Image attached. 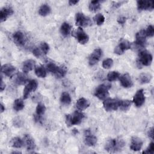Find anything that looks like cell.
<instances>
[{
    "instance_id": "6da1fadb",
    "label": "cell",
    "mask_w": 154,
    "mask_h": 154,
    "mask_svg": "<svg viewBox=\"0 0 154 154\" xmlns=\"http://www.w3.org/2000/svg\"><path fill=\"white\" fill-rule=\"evenodd\" d=\"M125 146V142L120 138H111L107 141L105 149L109 153H116L120 151Z\"/></svg>"
},
{
    "instance_id": "7a4b0ae2",
    "label": "cell",
    "mask_w": 154,
    "mask_h": 154,
    "mask_svg": "<svg viewBox=\"0 0 154 154\" xmlns=\"http://www.w3.org/2000/svg\"><path fill=\"white\" fill-rule=\"evenodd\" d=\"M84 118V114L80 111H75L72 114H68L66 116V123L67 126L79 125Z\"/></svg>"
},
{
    "instance_id": "3957f363",
    "label": "cell",
    "mask_w": 154,
    "mask_h": 154,
    "mask_svg": "<svg viewBox=\"0 0 154 154\" xmlns=\"http://www.w3.org/2000/svg\"><path fill=\"white\" fill-rule=\"evenodd\" d=\"M111 85L108 83H105L99 85L94 91V96L100 100H105L109 95V90Z\"/></svg>"
},
{
    "instance_id": "277c9868",
    "label": "cell",
    "mask_w": 154,
    "mask_h": 154,
    "mask_svg": "<svg viewBox=\"0 0 154 154\" xmlns=\"http://www.w3.org/2000/svg\"><path fill=\"white\" fill-rule=\"evenodd\" d=\"M152 62V55L148 51L144 50L140 52L138 55V60L137 64L139 65L138 67L143 66H148L151 64Z\"/></svg>"
},
{
    "instance_id": "5b68a950",
    "label": "cell",
    "mask_w": 154,
    "mask_h": 154,
    "mask_svg": "<svg viewBox=\"0 0 154 154\" xmlns=\"http://www.w3.org/2000/svg\"><path fill=\"white\" fill-rule=\"evenodd\" d=\"M146 34L144 29H141L138 31L135 35L136 40L135 42V45L138 49L143 48L145 47L146 43Z\"/></svg>"
},
{
    "instance_id": "8992f818",
    "label": "cell",
    "mask_w": 154,
    "mask_h": 154,
    "mask_svg": "<svg viewBox=\"0 0 154 154\" xmlns=\"http://www.w3.org/2000/svg\"><path fill=\"white\" fill-rule=\"evenodd\" d=\"M119 100L116 99L108 98L105 99L103 105L106 111H112L117 110L119 107Z\"/></svg>"
},
{
    "instance_id": "52a82bcc",
    "label": "cell",
    "mask_w": 154,
    "mask_h": 154,
    "mask_svg": "<svg viewBox=\"0 0 154 154\" xmlns=\"http://www.w3.org/2000/svg\"><path fill=\"white\" fill-rule=\"evenodd\" d=\"M38 86V84L36 80L32 79L29 81L28 84L26 85L23 89V97L24 99H26L28 98L30 93L32 91H34Z\"/></svg>"
},
{
    "instance_id": "ba28073f",
    "label": "cell",
    "mask_w": 154,
    "mask_h": 154,
    "mask_svg": "<svg viewBox=\"0 0 154 154\" xmlns=\"http://www.w3.org/2000/svg\"><path fill=\"white\" fill-rule=\"evenodd\" d=\"M75 23L76 25L79 26L85 27L91 23V21L90 19L83 13H78L75 16Z\"/></svg>"
},
{
    "instance_id": "9c48e42d",
    "label": "cell",
    "mask_w": 154,
    "mask_h": 154,
    "mask_svg": "<svg viewBox=\"0 0 154 154\" xmlns=\"http://www.w3.org/2000/svg\"><path fill=\"white\" fill-rule=\"evenodd\" d=\"M131 48V43L125 39H122L119 44L114 48V53L118 55L123 54L125 51Z\"/></svg>"
},
{
    "instance_id": "30bf717a",
    "label": "cell",
    "mask_w": 154,
    "mask_h": 154,
    "mask_svg": "<svg viewBox=\"0 0 154 154\" xmlns=\"http://www.w3.org/2000/svg\"><path fill=\"white\" fill-rule=\"evenodd\" d=\"M137 8L139 11L152 10L154 8L153 1L139 0L137 1Z\"/></svg>"
},
{
    "instance_id": "8fae6325",
    "label": "cell",
    "mask_w": 154,
    "mask_h": 154,
    "mask_svg": "<svg viewBox=\"0 0 154 154\" xmlns=\"http://www.w3.org/2000/svg\"><path fill=\"white\" fill-rule=\"evenodd\" d=\"M102 55V51L100 48H97L93 51L88 58V63L90 66H94L98 63Z\"/></svg>"
},
{
    "instance_id": "7c38bea8",
    "label": "cell",
    "mask_w": 154,
    "mask_h": 154,
    "mask_svg": "<svg viewBox=\"0 0 154 154\" xmlns=\"http://www.w3.org/2000/svg\"><path fill=\"white\" fill-rule=\"evenodd\" d=\"M145 102V96L143 89L138 90L133 97V102L137 107H140Z\"/></svg>"
},
{
    "instance_id": "4fadbf2b",
    "label": "cell",
    "mask_w": 154,
    "mask_h": 154,
    "mask_svg": "<svg viewBox=\"0 0 154 154\" xmlns=\"http://www.w3.org/2000/svg\"><path fill=\"white\" fill-rule=\"evenodd\" d=\"M84 143L88 146H94L97 143V138L91 133L90 130L85 131Z\"/></svg>"
},
{
    "instance_id": "5bb4252c",
    "label": "cell",
    "mask_w": 154,
    "mask_h": 154,
    "mask_svg": "<svg viewBox=\"0 0 154 154\" xmlns=\"http://www.w3.org/2000/svg\"><path fill=\"white\" fill-rule=\"evenodd\" d=\"M76 38L78 42L82 44H85L88 42L89 37L88 35L84 32L81 28H78L76 32Z\"/></svg>"
},
{
    "instance_id": "9a60e30c",
    "label": "cell",
    "mask_w": 154,
    "mask_h": 154,
    "mask_svg": "<svg viewBox=\"0 0 154 154\" xmlns=\"http://www.w3.org/2000/svg\"><path fill=\"white\" fill-rule=\"evenodd\" d=\"M143 146V141L141 138L138 137L134 136L131 138L130 148L134 151L140 150Z\"/></svg>"
},
{
    "instance_id": "2e32d148",
    "label": "cell",
    "mask_w": 154,
    "mask_h": 154,
    "mask_svg": "<svg viewBox=\"0 0 154 154\" xmlns=\"http://www.w3.org/2000/svg\"><path fill=\"white\" fill-rule=\"evenodd\" d=\"M120 81L121 85L125 88H129L132 87L133 82L131 76L128 73H125L120 77Z\"/></svg>"
},
{
    "instance_id": "e0dca14e",
    "label": "cell",
    "mask_w": 154,
    "mask_h": 154,
    "mask_svg": "<svg viewBox=\"0 0 154 154\" xmlns=\"http://www.w3.org/2000/svg\"><path fill=\"white\" fill-rule=\"evenodd\" d=\"M24 142L28 150H33L35 149L36 145L34 139L29 134H25L24 136Z\"/></svg>"
},
{
    "instance_id": "ac0fdd59",
    "label": "cell",
    "mask_w": 154,
    "mask_h": 154,
    "mask_svg": "<svg viewBox=\"0 0 154 154\" xmlns=\"http://www.w3.org/2000/svg\"><path fill=\"white\" fill-rule=\"evenodd\" d=\"M13 13V10L10 7H3L0 12V21L2 22L7 20V19Z\"/></svg>"
},
{
    "instance_id": "d6986e66",
    "label": "cell",
    "mask_w": 154,
    "mask_h": 154,
    "mask_svg": "<svg viewBox=\"0 0 154 154\" xmlns=\"http://www.w3.org/2000/svg\"><path fill=\"white\" fill-rule=\"evenodd\" d=\"M14 42L18 46H22L25 44V37L21 31H16L13 35Z\"/></svg>"
},
{
    "instance_id": "ffe728a7",
    "label": "cell",
    "mask_w": 154,
    "mask_h": 154,
    "mask_svg": "<svg viewBox=\"0 0 154 154\" xmlns=\"http://www.w3.org/2000/svg\"><path fill=\"white\" fill-rule=\"evenodd\" d=\"M16 69L11 64H5L1 66V72L7 76H11L14 72Z\"/></svg>"
},
{
    "instance_id": "44dd1931",
    "label": "cell",
    "mask_w": 154,
    "mask_h": 154,
    "mask_svg": "<svg viewBox=\"0 0 154 154\" xmlns=\"http://www.w3.org/2000/svg\"><path fill=\"white\" fill-rule=\"evenodd\" d=\"M35 61L34 60H27L23 63L22 70L23 73H28L32 70L35 66Z\"/></svg>"
},
{
    "instance_id": "7402d4cb",
    "label": "cell",
    "mask_w": 154,
    "mask_h": 154,
    "mask_svg": "<svg viewBox=\"0 0 154 154\" xmlns=\"http://www.w3.org/2000/svg\"><path fill=\"white\" fill-rule=\"evenodd\" d=\"M76 106L79 110L82 111L87 109L90 106V102L85 98L81 97L77 100L76 103Z\"/></svg>"
},
{
    "instance_id": "603a6c76",
    "label": "cell",
    "mask_w": 154,
    "mask_h": 154,
    "mask_svg": "<svg viewBox=\"0 0 154 154\" xmlns=\"http://www.w3.org/2000/svg\"><path fill=\"white\" fill-rule=\"evenodd\" d=\"M27 81L28 78L23 73L19 72L17 74L15 78V82L17 85H24Z\"/></svg>"
},
{
    "instance_id": "cb8c5ba5",
    "label": "cell",
    "mask_w": 154,
    "mask_h": 154,
    "mask_svg": "<svg viewBox=\"0 0 154 154\" xmlns=\"http://www.w3.org/2000/svg\"><path fill=\"white\" fill-rule=\"evenodd\" d=\"M71 31V26L67 22H64L62 23L60 27L61 34L63 36H67L69 35Z\"/></svg>"
},
{
    "instance_id": "d4e9b609",
    "label": "cell",
    "mask_w": 154,
    "mask_h": 154,
    "mask_svg": "<svg viewBox=\"0 0 154 154\" xmlns=\"http://www.w3.org/2000/svg\"><path fill=\"white\" fill-rule=\"evenodd\" d=\"M10 145L14 148H21L23 146V141L19 137H14L10 142Z\"/></svg>"
},
{
    "instance_id": "484cf974",
    "label": "cell",
    "mask_w": 154,
    "mask_h": 154,
    "mask_svg": "<svg viewBox=\"0 0 154 154\" xmlns=\"http://www.w3.org/2000/svg\"><path fill=\"white\" fill-rule=\"evenodd\" d=\"M51 13V8L47 4L42 5L38 10V13L42 16H46Z\"/></svg>"
},
{
    "instance_id": "4316f807",
    "label": "cell",
    "mask_w": 154,
    "mask_h": 154,
    "mask_svg": "<svg viewBox=\"0 0 154 154\" xmlns=\"http://www.w3.org/2000/svg\"><path fill=\"white\" fill-rule=\"evenodd\" d=\"M35 73L39 78H45L46 76V70L43 66H38L35 68Z\"/></svg>"
},
{
    "instance_id": "83f0119b",
    "label": "cell",
    "mask_w": 154,
    "mask_h": 154,
    "mask_svg": "<svg viewBox=\"0 0 154 154\" xmlns=\"http://www.w3.org/2000/svg\"><path fill=\"white\" fill-rule=\"evenodd\" d=\"M60 101L64 105H69L71 102V97L67 92H63L61 94Z\"/></svg>"
},
{
    "instance_id": "f1b7e54d",
    "label": "cell",
    "mask_w": 154,
    "mask_h": 154,
    "mask_svg": "<svg viewBox=\"0 0 154 154\" xmlns=\"http://www.w3.org/2000/svg\"><path fill=\"white\" fill-rule=\"evenodd\" d=\"M131 105V101L129 100H122L119 102V108L122 111H127Z\"/></svg>"
},
{
    "instance_id": "f546056e",
    "label": "cell",
    "mask_w": 154,
    "mask_h": 154,
    "mask_svg": "<svg viewBox=\"0 0 154 154\" xmlns=\"http://www.w3.org/2000/svg\"><path fill=\"white\" fill-rule=\"evenodd\" d=\"M152 78V76L150 73H143L140 75L139 80L141 84H146L149 83L150 81Z\"/></svg>"
},
{
    "instance_id": "4dcf8cb0",
    "label": "cell",
    "mask_w": 154,
    "mask_h": 154,
    "mask_svg": "<svg viewBox=\"0 0 154 154\" xmlns=\"http://www.w3.org/2000/svg\"><path fill=\"white\" fill-rule=\"evenodd\" d=\"M24 108V103L22 99H17L14 101L13 103V109L15 111H19L22 110Z\"/></svg>"
},
{
    "instance_id": "1f68e13d",
    "label": "cell",
    "mask_w": 154,
    "mask_h": 154,
    "mask_svg": "<svg viewBox=\"0 0 154 154\" xmlns=\"http://www.w3.org/2000/svg\"><path fill=\"white\" fill-rule=\"evenodd\" d=\"M66 73H67V69H66V67L58 66L54 75L58 78H61L64 77L66 75Z\"/></svg>"
},
{
    "instance_id": "d6a6232c",
    "label": "cell",
    "mask_w": 154,
    "mask_h": 154,
    "mask_svg": "<svg viewBox=\"0 0 154 154\" xmlns=\"http://www.w3.org/2000/svg\"><path fill=\"white\" fill-rule=\"evenodd\" d=\"M100 1H92L89 4V9L91 11L96 12L100 8Z\"/></svg>"
},
{
    "instance_id": "836d02e7",
    "label": "cell",
    "mask_w": 154,
    "mask_h": 154,
    "mask_svg": "<svg viewBox=\"0 0 154 154\" xmlns=\"http://www.w3.org/2000/svg\"><path fill=\"white\" fill-rule=\"evenodd\" d=\"M120 77V74L117 71H112L107 75V79L109 81H113L117 79Z\"/></svg>"
},
{
    "instance_id": "e575fe53",
    "label": "cell",
    "mask_w": 154,
    "mask_h": 154,
    "mask_svg": "<svg viewBox=\"0 0 154 154\" xmlns=\"http://www.w3.org/2000/svg\"><path fill=\"white\" fill-rule=\"evenodd\" d=\"M46 111V107L44 104L42 103H38L37 107H36V115L38 116H42Z\"/></svg>"
},
{
    "instance_id": "d590c367",
    "label": "cell",
    "mask_w": 154,
    "mask_h": 154,
    "mask_svg": "<svg viewBox=\"0 0 154 154\" xmlns=\"http://www.w3.org/2000/svg\"><path fill=\"white\" fill-rule=\"evenodd\" d=\"M94 21L96 22V24L97 25H102L105 22V17L102 14H97L94 17Z\"/></svg>"
},
{
    "instance_id": "8d00e7d4",
    "label": "cell",
    "mask_w": 154,
    "mask_h": 154,
    "mask_svg": "<svg viewBox=\"0 0 154 154\" xmlns=\"http://www.w3.org/2000/svg\"><path fill=\"white\" fill-rule=\"evenodd\" d=\"M58 67L55 64H54V63H52V62H50L49 63L47 66H46V69L47 70L50 72L51 73H53L54 75L55 74V73L56 72L57 69H58Z\"/></svg>"
},
{
    "instance_id": "74e56055",
    "label": "cell",
    "mask_w": 154,
    "mask_h": 154,
    "mask_svg": "<svg viewBox=\"0 0 154 154\" xmlns=\"http://www.w3.org/2000/svg\"><path fill=\"white\" fill-rule=\"evenodd\" d=\"M112 64H113V60L111 58H106L102 62V67L106 69H108L111 68Z\"/></svg>"
},
{
    "instance_id": "f35d334b",
    "label": "cell",
    "mask_w": 154,
    "mask_h": 154,
    "mask_svg": "<svg viewBox=\"0 0 154 154\" xmlns=\"http://www.w3.org/2000/svg\"><path fill=\"white\" fill-rule=\"evenodd\" d=\"M145 32L146 34L147 37H152L154 35V28L153 26L152 25H149L146 29V30H145Z\"/></svg>"
},
{
    "instance_id": "ab89813d",
    "label": "cell",
    "mask_w": 154,
    "mask_h": 154,
    "mask_svg": "<svg viewBox=\"0 0 154 154\" xmlns=\"http://www.w3.org/2000/svg\"><path fill=\"white\" fill-rule=\"evenodd\" d=\"M40 50L43 54H46L49 50V46L48 44L46 42H42L40 44Z\"/></svg>"
},
{
    "instance_id": "60d3db41",
    "label": "cell",
    "mask_w": 154,
    "mask_h": 154,
    "mask_svg": "<svg viewBox=\"0 0 154 154\" xmlns=\"http://www.w3.org/2000/svg\"><path fill=\"white\" fill-rule=\"evenodd\" d=\"M143 153L147 154H153L154 153V143L153 142H151L147 148L146 149V150L143 152Z\"/></svg>"
},
{
    "instance_id": "b9f144b4",
    "label": "cell",
    "mask_w": 154,
    "mask_h": 154,
    "mask_svg": "<svg viewBox=\"0 0 154 154\" xmlns=\"http://www.w3.org/2000/svg\"><path fill=\"white\" fill-rule=\"evenodd\" d=\"M32 53H33V55L35 57H36L37 58H39L42 55V51L40 49H38V48H35L33 49Z\"/></svg>"
},
{
    "instance_id": "7bdbcfd3",
    "label": "cell",
    "mask_w": 154,
    "mask_h": 154,
    "mask_svg": "<svg viewBox=\"0 0 154 154\" xmlns=\"http://www.w3.org/2000/svg\"><path fill=\"white\" fill-rule=\"evenodd\" d=\"M22 124H23L22 120H20L19 118H16L13 120V125L15 126L20 127V126H21L22 125Z\"/></svg>"
},
{
    "instance_id": "ee69618b",
    "label": "cell",
    "mask_w": 154,
    "mask_h": 154,
    "mask_svg": "<svg viewBox=\"0 0 154 154\" xmlns=\"http://www.w3.org/2000/svg\"><path fill=\"white\" fill-rule=\"evenodd\" d=\"M126 20V18L125 16H120L117 19V22L119 24L123 25Z\"/></svg>"
},
{
    "instance_id": "f6af8a7d",
    "label": "cell",
    "mask_w": 154,
    "mask_h": 154,
    "mask_svg": "<svg viewBox=\"0 0 154 154\" xmlns=\"http://www.w3.org/2000/svg\"><path fill=\"white\" fill-rule=\"evenodd\" d=\"M147 134L150 138H151L152 139L153 138V127H152L151 128L149 129V130L148 131Z\"/></svg>"
},
{
    "instance_id": "bcb514c9",
    "label": "cell",
    "mask_w": 154,
    "mask_h": 154,
    "mask_svg": "<svg viewBox=\"0 0 154 154\" xmlns=\"http://www.w3.org/2000/svg\"><path fill=\"white\" fill-rule=\"evenodd\" d=\"M5 87V85L3 81H2V78H1V86H0V88H1V91H2Z\"/></svg>"
},
{
    "instance_id": "7dc6e473",
    "label": "cell",
    "mask_w": 154,
    "mask_h": 154,
    "mask_svg": "<svg viewBox=\"0 0 154 154\" xmlns=\"http://www.w3.org/2000/svg\"><path fill=\"white\" fill-rule=\"evenodd\" d=\"M78 2H79L78 1H72L71 0V1H69V4L70 5H76Z\"/></svg>"
},
{
    "instance_id": "c3c4849f",
    "label": "cell",
    "mask_w": 154,
    "mask_h": 154,
    "mask_svg": "<svg viewBox=\"0 0 154 154\" xmlns=\"http://www.w3.org/2000/svg\"><path fill=\"white\" fill-rule=\"evenodd\" d=\"M4 111H5V107H4V106L2 103H1V112L2 113V112H3Z\"/></svg>"
},
{
    "instance_id": "681fc988",
    "label": "cell",
    "mask_w": 154,
    "mask_h": 154,
    "mask_svg": "<svg viewBox=\"0 0 154 154\" xmlns=\"http://www.w3.org/2000/svg\"><path fill=\"white\" fill-rule=\"evenodd\" d=\"M20 153V152H15V151H14V152H12V153Z\"/></svg>"
}]
</instances>
